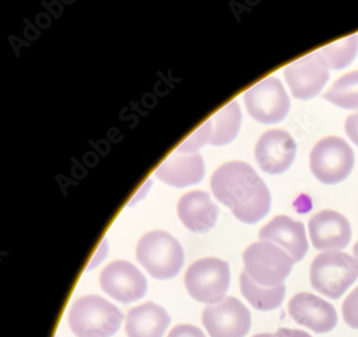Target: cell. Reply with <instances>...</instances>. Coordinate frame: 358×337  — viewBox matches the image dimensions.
Returning a JSON list of instances; mask_svg holds the SVG:
<instances>
[{
	"label": "cell",
	"instance_id": "obj_1",
	"mask_svg": "<svg viewBox=\"0 0 358 337\" xmlns=\"http://www.w3.org/2000/svg\"><path fill=\"white\" fill-rule=\"evenodd\" d=\"M214 196L241 222L254 224L265 218L271 207V195L255 170L245 162H228L211 178Z\"/></svg>",
	"mask_w": 358,
	"mask_h": 337
},
{
	"label": "cell",
	"instance_id": "obj_2",
	"mask_svg": "<svg viewBox=\"0 0 358 337\" xmlns=\"http://www.w3.org/2000/svg\"><path fill=\"white\" fill-rule=\"evenodd\" d=\"M123 314L98 296H82L73 303L68 324L78 337H110L119 330Z\"/></svg>",
	"mask_w": 358,
	"mask_h": 337
},
{
	"label": "cell",
	"instance_id": "obj_3",
	"mask_svg": "<svg viewBox=\"0 0 358 337\" xmlns=\"http://www.w3.org/2000/svg\"><path fill=\"white\" fill-rule=\"evenodd\" d=\"M136 256L138 262L156 280L173 278L183 266L181 245L164 231H152L142 236L136 249Z\"/></svg>",
	"mask_w": 358,
	"mask_h": 337
},
{
	"label": "cell",
	"instance_id": "obj_4",
	"mask_svg": "<svg viewBox=\"0 0 358 337\" xmlns=\"http://www.w3.org/2000/svg\"><path fill=\"white\" fill-rule=\"evenodd\" d=\"M357 278V264L345 252H323L314 259L310 268L314 290L331 300L341 298Z\"/></svg>",
	"mask_w": 358,
	"mask_h": 337
},
{
	"label": "cell",
	"instance_id": "obj_5",
	"mask_svg": "<svg viewBox=\"0 0 358 337\" xmlns=\"http://www.w3.org/2000/svg\"><path fill=\"white\" fill-rule=\"evenodd\" d=\"M242 259L250 278L266 288L283 284L295 264V260L283 249L264 240L250 245L242 254Z\"/></svg>",
	"mask_w": 358,
	"mask_h": 337
},
{
	"label": "cell",
	"instance_id": "obj_6",
	"mask_svg": "<svg viewBox=\"0 0 358 337\" xmlns=\"http://www.w3.org/2000/svg\"><path fill=\"white\" fill-rule=\"evenodd\" d=\"M184 284L194 300L217 304L225 298L231 284L229 266L217 258L200 259L186 270Z\"/></svg>",
	"mask_w": 358,
	"mask_h": 337
},
{
	"label": "cell",
	"instance_id": "obj_7",
	"mask_svg": "<svg viewBox=\"0 0 358 337\" xmlns=\"http://www.w3.org/2000/svg\"><path fill=\"white\" fill-rule=\"evenodd\" d=\"M354 152L345 140L336 136L323 138L310 153L314 176L326 184L343 181L353 170Z\"/></svg>",
	"mask_w": 358,
	"mask_h": 337
},
{
	"label": "cell",
	"instance_id": "obj_8",
	"mask_svg": "<svg viewBox=\"0 0 358 337\" xmlns=\"http://www.w3.org/2000/svg\"><path fill=\"white\" fill-rule=\"evenodd\" d=\"M245 102L252 118L264 124L282 121L291 107L283 84L273 77L267 78L248 90Z\"/></svg>",
	"mask_w": 358,
	"mask_h": 337
},
{
	"label": "cell",
	"instance_id": "obj_9",
	"mask_svg": "<svg viewBox=\"0 0 358 337\" xmlns=\"http://www.w3.org/2000/svg\"><path fill=\"white\" fill-rule=\"evenodd\" d=\"M201 319L211 337H245L251 329V312L234 296L206 307Z\"/></svg>",
	"mask_w": 358,
	"mask_h": 337
},
{
	"label": "cell",
	"instance_id": "obj_10",
	"mask_svg": "<svg viewBox=\"0 0 358 337\" xmlns=\"http://www.w3.org/2000/svg\"><path fill=\"white\" fill-rule=\"evenodd\" d=\"M286 82L298 99L307 100L323 90L329 78V67L319 51L289 64L284 69Z\"/></svg>",
	"mask_w": 358,
	"mask_h": 337
},
{
	"label": "cell",
	"instance_id": "obj_11",
	"mask_svg": "<svg viewBox=\"0 0 358 337\" xmlns=\"http://www.w3.org/2000/svg\"><path fill=\"white\" fill-rule=\"evenodd\" d=\"M100 287L114 300L133 303L145 296L148 282L141 272L127 261H114L100 274Z\"/></svg>",
	"mask_w": 358,
	"mask_h": 337
},
{
	"label": "cell",
	"instance_id": "obj_12",
	"mask_svg": "<svg viewBox=\"0 0 358 337\" xmlns=\"http://www.w3.org/2000/svg\"><path fill=\"white\" fill-rule=\"evenodd\" d=\"M289 314L296 324L317 334L331 332L338 324L335 307L310 292H299L289 302Z\"/></svg>",
	"mask_w": 358,
	"mask_h": 337
},
{
	"label": "cell",
	"instance_id": "obj_13",
	"mask_svg": "<svg viewBox=\"0 0 358 337\" xmlns=\"http://www.w3.org/2000/svg\"><path fill=\"white\" fill-rule=\"evenodd\" d=\"M295 140L283 130H270L259 138L255 146V158L259 167L268 174L286 172L295 160Z\"/></svg>",
	"mask_w": 358,
	"mask_h": 337
},
{
	"label": "cell",
	"instance_id": "obj_14",
	"mask_svg": "<svg viewBox=\"0 0 358 337\" xmlns=\"http://www.w3.org/2000/svg\"><path fill=\"white\" fill-rule=\"evenodd\" d=\"M310 238L320 252H337L347 248L352 238L351 224L345 216L326 209L314 214L309 221Z\"/></svg>",
	"mask_w": 358,
	"mask_h": 337
},
{
	"label": "cell",
	"instance_id": "obj_15",
	"mask_svg": "<svg viewBox=\"0 0 358 337\" xmlns=\"http://www.w3.org/2000/svg\"><path fill=\"white\" fill-rule=\"evenodd\" d=\"M259 240L273 242L299 262L307 254L309 244L305 226L287 216H277L259 231Z\"/></svg>",
	"mask_w": 358,
	"mask_h": 337
},
{
	"label": "cell",
	"instance_id": "obj_16",
	"mask_svg": "<svg viewBox=\"0 0 358 337\" xmlns=\"http://www.w3.org/2000/svg\"><path fill=\"white\" fill-rule=\"evenodd\" d=\"M156 177L176 188L199 184L205 176V164L199 153L176 151L157 168Z\"/></svg>",
	"mask_w": 358,
	"mask_h": 337
},
{
	"label": "cell",
	"instance_id": "obj_17",
	"mask_svg": "<svg viewBox=\"0 0 358 337\" xmlns=\"http://www.w3.org/2000/svg\"><path fill=\"white\" fill-rule=\"evenodd\" d=\"M178 214L186 228L192 232L205 233L217 223L219 209L207 192L192 191L180 198Z\"/></svg>",
	"mask_w": 358,
	"mask_h": 337
},
{
	"label": "cell",
	"instance_id": "obj_18",
	"mask_svg": "<svg viewBox=\"0 0 358 337\" xmlns=\"http://www.w3.org/2000/svg\"><path fill=\"white\" fill-rule=\"evenodd\" d=\"M169 324V315L163 307L148 302L128 312L125 331L128 337H163Z\"/></svg>",
	"mask_w": 358,
	"mask_h": 337
},
{
	"label": "cell",
	"instance_id": "obj_19",
	"mask_svg": "<svg viewBox=\"0 0 358 337\" xmlns=\"http://www.w3.org/2000/svg\"><path fill=\"white\" fill-rule=\"evenodd\" d=\"M240 290L242 296L255 310L263 312L279 308L285 296V284L270 288L259 286L250 278L245 270L240 275Z\"/></svg>",
	"mask_w": 358,
	"mask_h": 337
},
{
	"label": "cell",
	"instance_id": "obj_20",
	"mask_svg": "<svg viewBox=\"0 0 358 337\" xmlns=\"http://www.w3.org/2000/svg\"><path fill=\"white\" fill-rule=\"evenodd\" d=\"M210 128V144L224 146L235 139L241 125V111L237 102L225 106L221 111L208 120Z\"/></svg>",
	"mask_w": 358,
	"mask_h": 337
},
{
	"label": "cell",
	"instance_id": "obj_21",
	"mask_svg": "<svg viewBox=\"0 0 358 337\" xmlns=\"http://www.w3.org/2000/svg\"><path fill=\"white\" fill-rule=\"evenodd\" d=\"M324 98L338 107L358 109V71L339 78L324 94Z\"/></svg>",
	"mask_w": 358,
	"mask_h": 337
},
{
	"label": "cell",
	"instance_id": "obj_22",
	"mask_svg": "<svg viewBox=\"0 0 358 337\" xmlns=\"http://www.w3.org/2000/svg\"><path fill=\"white\" fill-rule=\"evenodd\" d=\"M325 58L328 67L331 69H342L349 66L354 61L358 52V36L339 40L333 45L326 46L319 50Z\"/></svg>",
	"mask_w": 358,
	"mask_h": 337
},
{
	"label": "cell",
	"instance_id": "obj_23",
	"mask_svg": "<svg viewBox=\"0 0 358 337\" xmlns=\"http://www.w3.org/2000/svg\"><path fill=\"white\" fill-rule=\"evenodd\" d=\"M342 316L348 326L358 330V287L350 293L342 304Z\"/></svg>",
	"mask_w": 358,
	"mask_h": 337
},
{
	"label": "cell",
	"instance_id": "obj_24",
	"mask_svg": "<svg viewBox=\"0 0 358 337\" xmlns=\"http://www.w3.org/2000/svg\"><path fill=\"white\" fill-rule=\"evenodd\" d=\"M167 337H206L203 331L189 324H180L170 331Z\"/></svg>",
	"mask_w": 358,
	"mask_h": 337
},
{
	"label": "cell",
	"instance_id": "obj_25",
	"mask_svg": "<svg viewBox=\"0 0 358 337\" xmlns=\"http://www.w3.org/2000/svg\"><path fill=\"white\" fill-rule=\"evenodd\" d=\"M345 132L350 139L358 146V112L348 116L345 121Z\"/></svg>",
	"mask_w": 358,
	"mask_h": 337
},
{
	"label": "cell",
	"instance_id": "obj_26",
	"mask_svg": "<svg viewBox=\"0 0 358 337\" xmlns=\"http://www.w3.org/2000/svg\"><path fill=\"white\" fill-rule=\"evenodd\" d=\"M275 337H312L309 333L294 329L281 328L275 333Z\"/></svg>",
	"mask_w": 358,
	"mask_h": 337
},
{
	"label": "cell",
	"instance_id": "obj_27",
	"mask_svg": "<svg viewBox=\"0 0 358 337\" xmlns=\"http://www.w3.org/2000/svg\"><path fill=\"white\" fill-rule=\"evenodd\" d=\"M353 254H354V260H355L356 264H357L358 268V242L354 245L353 247Z\"/></svg>",
	"mask_w": 358,
	"mask_h": 337
},
{
	"label": "cell",
	"instance_id": "obj_28",
	"mask_svg": "<svg viewBox=\"0 0 358 337\" xmlns=\"http://www.w3.org/2000/svg\"><path fill=\"white\" fill-rule=\"evenodd\" d=\"M252 337H275V335L270 334V333H263V334H256Z\"/></svg>",
	"mask_w": 358,
	"mask_h": 337
}]
</instances>
